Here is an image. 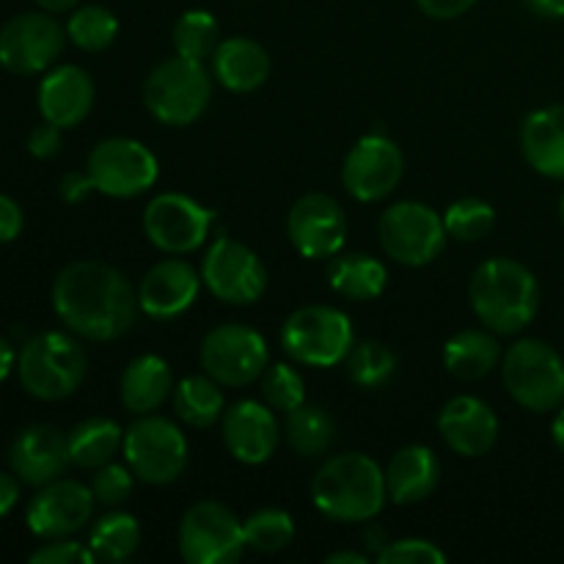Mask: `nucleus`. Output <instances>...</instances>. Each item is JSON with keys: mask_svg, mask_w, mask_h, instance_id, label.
Wrapping results in <instances>:
<instances>
[{"mask_svg": "<svg viewBox=\"0 0 564 564\" xmlns=\"http://www.w3.org/2000/svg\"><path fill=\"white\" fill-rule=\"evenodd\" d=\"M380 564H444L446 554L435 543L422 538H402L386 543L378 554Z\"/></svg>", "mask_w": 564, "mask_h": 564, "instance_id": "41", "label": "nucleus"}, {"mask_svg": "<svg viewBox=\"0 0 564 564\" xmlns=\"http://www.w3.org/2000/svg\"><path fill=\"white\" fill-rule=\"evenodd\" d=\"M213 77L235 94H251L270 77V55L248 36H231L215 47Z\"/></svg>", "mask_w": 564, "mask_h": 564, "instance_id": "25", "label": "nucleus"}, {"mask_svg": "<svg viewBox=\"0 0 564 564\" xmlns=\"http://www.w3.org/2000/svg\"><path fill=\"white\" fill-rule=\"evenodd\" d=\"M218 36H220L218 20L204 9L185 11V14L174 22V31H171L176 55H185V58H193V61L213 58L215 47L220 44Z\"/></svg>", "mask_w": 564, "mask_h": 564, "instance_id": "34", "label": "nucleus"}, {"mask_svg": "<svg viewBox=\"0 0 564 564\" xmlns=\"http://www.w3.org/2000/svg\"><path fill=\"white\" fill-rule=\"evenodd\" d=\"M141 545V527L130 512H108L94 523L88 549L97 562H124Z\"/></svg>", "mask_w": 564, "mask_h": 564, "instance_id": "33", "label": "nucleus"}, {"mask_svg": "<svg viewBox=\"0 0 564 564\" xmlns=\"http://www.w3.org/2000/svg\"><path fill=\"white\" fill-rule=\"evenodd\" d=\"M501 378L521 408L549 413L564 402V361L543 339H518L501 358Z\"/></svg>", "mask_w": 564, "mask_h": 564, "instance_id": "6", "label": "nucleus"}, {"mask_svg": "<svg viewBox=\"0 0 564 564\" xmlns=\"http://www.w3.org/2000/svg\"><path fill=\"white\" fill-rule=\"evenodd\" d=\"M336 424L330 413L319 405H297L284 419V438L292 452L301 457H319L334 444Z\"/></svg>", "mask_w": 564, "mask_h": 564, "instance_id": "32", "label": "nucleus"}, {"mask_svg": "<svg viewBox=\"0 0 564 564\" xmlns=\"http://www.w3.org/2000/svg\"><path fill=\"white\" fill-rule=\"evenodd\" d=\"M367 554H356V551H336V554L325 556V564H367Z\"/></svg>", "mask_w": 564, "mask_h": 564, "instance_id": "50", "label": "nucleus"}, {"mask_svg": "<svg viewBox=\"0 0 564 564\" xmlns=\"http://www.w3.org/2000/svg\"><path fill=\"white\" fill-rule=\"evenodd\" d=\"M213 220V209L202 207L185 193H160L143 209V231L149 242L171 257L196 251L207 240Z\"/></svg>", "mask_w": 564, "mask_h": 564, "instance_id": "14", "label": "nucleus"}, {"mask_svg": "<svg viewBox=\"0 0 564 564\" xmlns=\"http://www.w3.org/2000/svg\"><path fill=\"white\" fill-rule=\"evenodd\" d=\"M94 108V83L86 69L75 64L55 66L39 86V110L44 121H53L61 130L77 127Z\"/></svg>", "mask_w": 564, "mask_h": 564, "instance_id": "23", "label": "nucleus"}, {"mask_svg": "<svg viewBox=\"0 0 564 564\" xmlns=\"http://www.w3.org/2000/svg\"><path fill=\"white\" fill-rule=\"evenodd\" d=\"M224 444L235 460L246 466H262L281 444V424L268 402H235L220 419Z\"/></svg>", "mask_w": 564, "mask_h": 564, "instance_id": "19", "label": "nucleus"}, {"mask_svg": "<svg viewBox=\"0 0 564 564\" xmlns=\"http://www.w3.org/2000/svg\"><path fill=\"white\" fill-rule=\"evenodd\" d=\"M259 380H262V400L273 411L290 413L306 402V383H303L301 372L290 367V364H268V369H264Z\"/></svg>", "mask_w": 564, "mask_h": 564, "instance_id": "39", "label": "nucleus"}, {"mask_svg": "<svg viewBox=\"0 0 564 564\" xmlns=\"http://www.w3.org/2000/svg\"><path fill=\"white\" fill-rule=\"evenodd\" d=\"M501 358H505V352H501L494 330H460L444 345V367L449 369L452 378L463 380V383L488 378L499 367Z\"/></svg>", "mask_w": 564, "mask_h": 564, "instance_id": "28", "label": "nucleus"}, {"mask_svg": "<svg viewBox=\"0 0 564 564\" xmlns=\"http://www.w3.org/2000/svg\"><path fill=\"white\" fill-rule=\"evenodd\" d=\"M121 402L130 413H152L169 400V394L174 391V375L171 367L165 364V358L160 356H138L127 364V369L121 372Z\"/></svg>", "mask_w": 564, "mask_h": 564, "instance_id": "27", "label": "nucleus"}, {"mask_svg": "<svg viewBox=\"0 0 564 564\" xmlns=\"http://www.w3.org/2000/svg\"><path fill=\"white\" fill-rule=\"evenodd\" d=\"M397 372V356L383 341H361L352 345L347 356V375L358 389H380L389 383Z\"/></svg>", "mask_w": 564, "mask_h": 564, "instance_id": "36", "label": "nucleus"}, {"mask_svg": "<svg viewBox=\"0 0 564 564\" xmlns=\"http://www.w3.org/2000/svg\"><path fill=\"white\" fill-rule=\"evenodd\" d=\"M31 564H94L97 556L91 554V549L83 543H75V540H53V543L42 545L39 551H33Z\"/></svg>", "mask_w": 564, "mask_h": 564, "instance_id": "42", "label": "nucleus"}, {"mask_svg": "<svg viewBox=\"0 0 564 564\" xmlns=\"http://www.w3.org/2000/svg\"><path fill=\"white\" fill-rule=\"evenodd\" d=\"M405 171L400 147L386 135H364L347 152L341 165V185L356 202L372 204L391 196Z\"/></svg>", "mask_w": 564, "mask_h": 564, "instance_id": "16", "label": "nucleus"}, {"mask_svg": "<svg viewBox=\"0 0 564 564\" xmlns=\"http://www.w3.org/2000/svg\"><path fill=\"white\" fill-rule=\"evenodd\" d=\"M61 149V127L53 124V121H44V124H36L28 135V152L39 160H47L53 154H58Z\"/></svg>", "mask_w": 564, "mask_h": 564, "instance_id": "43", "label": "nucleus"}, {"mask_svg": "<svg viewBox=\"0 0 564 564\" xmlns=\"http://www.w3.org/2000/svg\"><path fill=\"white\" fill-rule=\"evenodd\" d=\"M446 235L460 242H477L496 226V209L482 198H460L444 213Z\"/></svg>", "mask_w": 564, "mask_h": 564, "instance_id": "38", "label": "nucleus"}, {"mask_svg": "<svg viewBox=\"0 0 564 564\" xmlns=\"http://www.w3.org/2000/svg\"><path fill=\"white\" fill-rule=\"evenodd\" d=\"M17 372L28 394L44 402H58L80 389L88 372V356L75 336L47 330L22 345Z\"/></svg>", "mask_w": 564, "mask_h": 564, "instance_id": "4", "label": "nucleus"}, {"mask_svg": "<svg viewBox=\"0 0 564 564\" xmlns=\"http://www.w3.org/2000/svg\"><path fill=\"white\" fill-rule=\"evenodd\" d=\"M22 224H25V218H22L20 204L0 193V242L17 240L22 231Z\"/></svg>", "mask_w": 564, "mask_h": 564, "instance_id": "45", "label": "nucleus"}, {"mask_svg": "<svg viewBox=\"0 0 564 564\" xmlns=\"http://www.w3.org/2000/svg\"><path fill=\"white\" fill-rule=\"evenodd\" d=\"M127 466L141 482L171 485L182 477L187 466V438L171 419L143 413L138 422L124 430Z\"/></svg>", "mask_w": 564, "mask_h": 564, "instance_id": "8", "label": "nucleus"}, {"mask_svg": "<svg viewBox=\"0 0 564 564\" xmlns=\"http://www.w3.org/2000/svg\"><path fill=\"white\" fill-rule=\"evenodd\" d=\"M213 99V72L204 61L176 58L163 61L149 72L143 83V105L158 121L169 127H187L207 110Z\"/></svg>", "mask_w": 564, "mask_h": 564, "instance_id": "5", "label": "nucleus"}, {"mask_svg": "<svg viewBox=\"0 0 564 564\" xmlns=\"http://www.w3.org/2000/svg\"><path fill=\"white\" fill-rule=\"evenodd\" d=\"M521 149L527 163L549 180H564V105L540 108L523 121Z\"/></svg>", "mask_w": 564, "mask_h": 564, "instance_id": "26", "label": "nucleus"}, {"mask_svg": "<svg viewBox=\"0 0 564 564\" xmlns=\"http://www.w3.org/2000/svg\"><path fill=\"white\" fill-rule=\"evenodd\" d=\"M386 474L361 452L336 455L325 463L312 482V501L330 521H369L383 510Z\"/></svg>", "mask_w": 564, "mask_h": 564, "instance_id": "3", "label": "nucleus"}, {"mask_svg": "<svg viewBox=\"0 0 564 564\" xmlns=\"http://www.w3.org/2000/svg\"><path fill=\"white\" fill-rule=\"evenodd\" d=\"M11 369H14V350H11V341L0 336V383L9 378Z\"/></svg>", "mask_w": 564, "mask_h": 564, "instance_id": "49", "label": "nucleus"}, {"mask_svg": "<svg viewBox=\"0 0 564 564\" xmlns=\"http://www.w3.org/2000/svg\"><path fill=\"white\" fill-rule=\"evenodd\" d=\"M389 270L369 253H336L328 264L330 290L350 301H375L383 295Z\"/></svg>", "mask_w": 564, "mask_h": 564, "instance_id": "29", "label": "nucleus"}, {"mask_svg": "<svg viewBox=\"0 0 564 564\" xmlns=\"http://www.w3.org/2000/svg\"><path fill=\"white\" fill-rule=\"evenodd\" d=\"M198 358L204 372L220 386H251L268 369L270 352L259 330L240 323H226L204 336Z\"/></svg>", "mask_w": 564, "mask_h": 564, "instance_id": "12", "label": "nucleus"}, {"mask_svg": "<svg viewBox=\"0 0 564 564\" xmlns=\"http://www.w3.org/2000/svg\"><path fill=\"white\" fill-rule=\"evenodd\" d=\"M218 380L204 375H187L174 386V411L187 427L207 430L224 419V394Z\"/></svg>", "mask_w": 564, "mask_h": 564, "instance_id": "30", "label": "nucleus"}, {"mask_svg": "<svg viewBox=\"0 0 564 564\" xmlns=\"http://www.w3.org/2000/svg\"><path fill=\"white\" fill-rule=\"evenodd\" d=\"M246 549L242 523L229 507L198 501L182 516L180 554L187 564H231Z\"/></svg>", "mask_w": 564, "mask_h": 564, "instance_id": "11", "label": "nucleus"}, {"mask_svg": "<svg viewBox=\"0 0 564 564\" xmlns=\"http://www.w3.org/2000/svg\"><path fill=\"white\" fill-rule=\"evenodd\" d=\"M474 314L499 336L521 334L540 312V284L527 264L516 259H488L471 275Z\"/></svg>", "mask_w": 564, "mask_h": 564, "instance_id": "2", "label": "nucleus"}, {"mask_svg": "<svg viewBox=\"0 0 564 564\" xmlns=\"http://www.w3.org/2000/svg\"><path fill=\"white\" fill-rule=\"evenodd\" d=\"M69 463V438L53 424H31L9 446V466L14 477L36 488L58 479Z\"/></svg>", "mask_w": 564, "mask_h": 564, "instance_id": "20", "label": "nucleus"}, {"mask_svg": "<svg viewBox=\"0 0 564 564\" xmlns=\"http://www.w3.org/2000/svg\"><path fill=\"white\" fill-rule=\"evenodd\" d=\"M202 281V270L185 259H163L143 275L138 286V306L154 319L180 317L196 303Z\"/></svg>", "mask_w": 564, "mask_h": 564, "instance_id": "21", "label": "nucleus"}, {"mask_svg": "<svg viewBox=\"0 0 564 564\" xmlns=\"http://www.w3.org/2000/svg\"><path fill=\"white\" fill-rule=\"evenodd\" d=\"M202 279L218 301L231 306H251L268 290V270L262 259L231 237L213 242L202 262Z\"/></svg>", "mask_w": 564, "mask_h": 564, "instance_id": "13", "label": "nucleus"}, {"mask_svg": "<svg viewBox=\"0 0 564 564\" xmlns=\"http://www.w3.org/2000/svg\"><path fill=\"white\" fill-rule=\"evenodd\" d=\"M91 485H83L77 479H53L42 485L28 507V529L42 540H61L80 532L94 512Z\"/></svg>", "mask_w": 564, "mask_h": 564, "instance_id": "18", "label": "nucleus"}, {"mask_svg": "<svg viewBox=\"0 0 564 564\" xmlns=\"http://www.w3.org/2000/svg\"><path fill=\"white\" fill-rule=\"evenodd\" d=\"M94 191L110 198H135L158 182V158L135 138H108L91 149L86 163Z\"/></svg>", "mask_w": 564, "mask_h": 564, "instance_id": "10", "label": "nucleus"}, {"mask_svg": "<svg viewBox=\"0 0 564 564\" xmlns=\"http://www.w3.org/2000/svg\"><path fill=\"white\" fill-rule=\"evenodd\" d=\"M58 191H61V198H64V202L80 204L91 196L94 182H91V176H88V171H69V174L61 176Z\"/></svg>", "mask_w": 564, "mask_h": 564, "instance_id": "44", "label": "nucleus"}, {"mask_svg": "<svg viewBox=\"0 0 564 564\" xmlns=\"http://www.w3.org/2000/svg\"><path fill=\"white\" fill-rule=\"evenodd\" d=\"M444 215L422 202H397L380 215L378 240L386 257L405 268H424L446 246Z\"/></svg>", "mask_w": 564, "mask_h": 564, "instance_id": "9", "label": "nucleus"}, {"mask_svg": "<svg viewBox=\"0 0 564 564\" xmlns=\"http://www.w3.org/2000/svg\"><path fill=\"white\" fill-rule=\"evenodd\" d=\"M438 433L455 455L482 457L499 438V416L479 397L460 394L446 402L441 411Z\"/></svg>", "mask_w": 564, "mask_h": 564, "instance_id": "22", "label": "nucleus"}, {"mask_svg": "<svg viewBox=\"0 0 564 564\" xmlns=\"http://www.w3.org/2000/svg\"><path fill=\"white\" fill-rule=\"evenodd\" d=\"M386 494L394 505L408 507L427 499L441 482V463L430 446L411 444L397 452L386 466Z\"/></svg>", "mask_w": 564, "mask_h": 564, "instance_id": "24", "label": "nucleus"}, {"mask_svg": "<svg viewBox=\"0 0 564 564\" xmlns=\"http://www.w3.org/2000/svg\"><path fill=\"white\" fill-rule=\"evenodd\" d=\"M543 20H564V0H523Z\"/></svg>", "mask_w": 564, "mask_h": 564, "instance_id": "48", "label": "nucleus"}, {"mask_svg": "<svg viewBox=\"0 0 564 564\" xmlns=\"http://www.w3.org/2000/svg\"><path fill=\"white\" fill-rule=\"evenodd\" d=\"M69 438V457L80 468H99L113 460L116 452L124 444V430L113 419L94 416L75 424L66 433Z\"/></svg>", "mask_w": 564, "mask_h": 564, "instance_id": "31", "label": "nucleus"}, {"mask_svg": "<svg viewBox=\"0 0 564 564\" xmlns=\"http://www.w3.org/2000/svg\"><path fill=\"white\" fill-rule=\"evenodd\" d=\"M17 501H20V485H17L11 474L0 471V518L9 516L17 507Z\"/></svg>", "mask_w": 564, "mask_h": 564, "instance_id": "47", "label": "nucleus"}, {"mask_svg": "<svg viewBox=\"0 0 564 564\" xmlns=\"http://www.w3.org/2000/svg\"><path fill=\"white\" fill-rule=\"evenodd\" d=\"M246 545L259 554H279L295 540V521L284 510H259L242 521Z\"/></svg>", "mask_w": 564, "mask_h": 564, "instance_id": "37", "label": "nucleus"}, {"mask_svg": "<svg viewBox=\"0 0 564 564\" xmlns=\"http://www.w3.org/2000/svg\"><path fill=\"white\" fill-rule=\"evenodd\" d=\"M292 248L306 259H328L345 248L347 215L328 193H306L297 198L286 218Z\"/></svg>", "mask_w": 564, "mask_h": 564, "instance_id": "17", "label": "nucleus"}, {"mask_svg": "<svg viewBox=\"0 0 564 564\" xmlns=\"http://www.w3.org/2000/svg\"><path fill=\"white\" fill-rule=\"evenodd\" d=\"M132 488H135V474H132V468L119 466V463H105L91 477V494L99 505H124L130 499Z\"/></svg>", "mask_w": 564, "mask_h": 564, "instance_id": "40", "label": "nucleus"}, {"mask_svg": "<svg viewBox=\"0 0 564 564\" xmlns=\"http://www.w3.org/2000/svg\"><path fill=\"white\" fill-rule=\"evenodd\" d=\"M39 6H42L44 11H50V14H61V11H69L75 9L80 0H36Z\"/></svg>", "mask_w": 564, "mask_h": 564, "instance_id": "51", "label": "nucleus"}, {"mask_svg": "<svg viewBox=\"0 0 564 564\" xmlns=\"http://www.w3.org/2000/svg\"><path fill=\"white\" fill-rule=\"evenodd\" d=\"M356 334L345 312L334 306H303L286 317L281 328V347L286 356L306 367H336L347 361Z\"/></svg>", "mask_w": 564, "mask_h": 564, "instance_id": "7", "label": "nucleus"}, {"mask_svg": "<svg viewBox=\"0 0 564 564\" xmlns=\"http://www.w3.org/2000/svg\"><path fill=\"white\" fill-rule=\"evenodd\" d=\"M66 33L42 11L17 14L0 28V66L14 75H39L64 53Z\"/></svg>", "mask_w": 564, "mask_h": 564, "instance_id": "15", "label": "nucleus"}, {"mask_svg": "<svg viewBox=\"0 0 564 564\" xmlns=\"http://www.w3.org/2000/svg\"><path fill=\"white\" fill-rule=\"evenodd\" d=\"M53 308L72 334L91 341H113L132 328L141 306L124 273L105 262L83 259L55 275Z\"/></svg>", "mask_w": 564, "mask_h": 564, "instance_id": "1", "label": "nucleus"}, {"mask_svg": "<svg viewBox=\"0 0 564 564\" xmlns=\"http://www.w3.org/2000/svg\"><path fill=\"white\" fill-rule=\"evenodd\" d=\"M551 438H554L556 449L564 452V408L560 413H556L554 422H551Z\"/></svg>", "mask_w": 564, "mask_h": 564, "instance_id": "52", "label": "nucleus"}, {"mask_svg": "<svg viewBox=\"0 0 564 564\" xmlns=\"http://www.w3.org/2000/svg\"><path fill=\"white\" fill-rule=\"evenodd\" d=\"M560 215H562V220H564V193H562V198H560Z\"/></svg>", "mask_w": 564, "mask_h": 564, "instance_id": "53", "label": "nucleus"}, {"mask_svg": "<svg viewBox=\"0 0 564 564\" xmlns=\"http://www.w3.org/2000/svg\"><path fill=\"white\" fill-rule=\"evenodd\" d=\"M416 3L433 20H455V17L466 14L477 0H416Z\"/></svg>", "mask_w": 564, "mask_h": 564, "instance_id": "46", "label": "nucleus"}, {"mask_svg": "<svg viewBox=\"0 0 564 564\" xmlns=\"http://www.w3.org/2000/svg\"><path fill=\"white\" fill-rule=\"evenodd\" d=\"M66 36L86 53L108 50L119 36V20L105 6H80L66 22Z\"/></svg>", "mask_w": 564, "mask_h": 564, "instance_id": "35", "label": "nucleus"}]
</instances>
